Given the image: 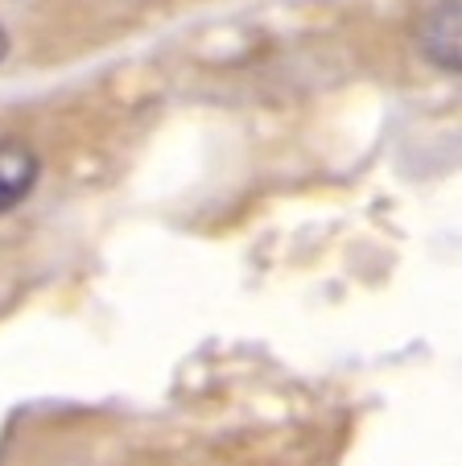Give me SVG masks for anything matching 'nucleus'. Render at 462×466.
I'll list each match as a JSON object with an SVG mask.
<instances>
[{"mask_svg":"<svg viewBox=\"0 0 462 466\" xmlns=\"http://www.w3.org/2000/svg\"><path fill=\"white\" fill-rule=\"evenodd\" d=\"M37 174H42V161H37V153L29 145L21 141L0 145V215L26 203L37 186Z\"/></svg>","mask_w":462,"mask_h":466,"instance_id":"f257e3e1","label":"nucleus"},{"mask_svg":"<svg viewBox=\"0 0 462 466\" xmlns=\"http://www.w3.org/2000/svg\"><path fill=\"white\" fill-rule=\"evenodd\" d=\"M5 54H9V34H5V25H0V62H5Z\"/></svg>","mask_w":462,"mask_h":466,"instance_id":"f03ea898","label":"nucleus"}]
</instances>
